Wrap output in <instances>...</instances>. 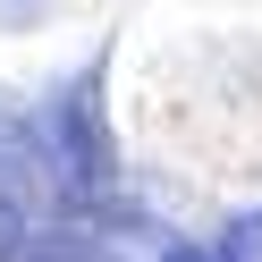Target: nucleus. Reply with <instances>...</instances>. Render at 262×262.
Returning <instances> with one entry per match:
<instances>
[{
    "label": "nucleus",
    "mask_w": 262,
    "mask_h": 262,
    "mask_svg": "<svg viewBox=\"0 0 262 262\" xmlns=\"http://www.w3.org/2000/svg\"><path fill=\"white\" fill-rule=\"evenodd\" d=\"M42 169H51L59 194H102L110 186V144H102V119H93L85 85L42 102Z\"/></svg>",
    "instance_id": "obj_1"
},
{
    "label": "nucleus",
    "mask_w": 262,
    "mask_h": 262,
    "mask_svg": "<svg viewBox=\"0 0 262 262\" xmlns=\"http://www.w3.org/2000/svg\"><path fill=\"white\" fill-rule=\"evenodd\" d=\"M26 245H34V220L17 194H0V262H26Z\"/></svg>",
    "instance_id": "obj_2"
},
{
    "label": "nucleus",
    "mask_w": 262,
    "mask_h": 262,
    "mask_svg": "<svg viewBox=\"0 0 262 262\" xmlns=\"http://www.w3.org/2000/svg\"><path fill=\"white\" fill-rule=\"evenodd\" d=\"M220 262H262V211H245V220L228 228V245H220Z\"/></svg>",
    "instance_id": "obj_3"
},
{
    "label": "nucleus",
    "mask_w": 262,
    "mask_h": 262,
    "mask_svg": "<svg viewBox=\"0 0 262 262\" xmlns=\"http://www.w3.org/2000/svg\"><path fill=\"white\" fill-rule=\"evenodd\" d=\"M161 262H220V254H203V245H169Z\"/></svg>",
    "instance_id": "obj_4"
},
{
    "label": "nucleus",
    "mask_w": 262,
    "mask_h": 262,
    "mask_svg": "<svg viewBox=\"0 0 262 262\" xmlns=\"http://www.w3.org/2000/svg\"><path fill=\"white\" fill-rule=\"evenodd\" d=\"M0 9H26V0H0Z\"/></svg>",
    "instance_id": "obj_5"
}]
</instances>
